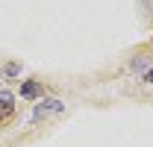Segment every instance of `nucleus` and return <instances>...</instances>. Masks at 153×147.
<instances>
[{
  "label": "nucleus",
  "mask_w": 153,
  "mask_h": 147,
  "mask_svg": "<svg viewBox=\"0 0 153 147\" xmlns=\"http://www.w3.org/2000/svg\"><path fill=\"white\" fill-rule=\"evenodd\" d=\"M41 94V85H38L36 79H27L24 85H21V97H27V100H33V97H38Z\"/></svg>",
  "instance_id": "f03ea898"
},
{
  "label": "nucleus",
  "mask_w": 153,
  "mask_h": 147,
  "mask_svg": "<svg viewBox=\"0 0 153 147\" xmlns=\"http://www.w3.org/2000/svg\"><path fill=\"white\" fill-rule=\"evenodd\" d=\"M133 71H150V62H147V59H135V62H133Z\"/></svg>",
  "instance_id": "7ed1b4c3"
},
{
  "label": "nucleus",
  "mask_w": 153,
  "mask_h": 147,
  "mask_svg": "<svg viewBox=\"0 0 153 147\" xmlns=\"http://www.w3.org/2000/svg\"><path fill=\"white\" fill-rule=\"evenodd\" d=\"M144 82H150V85H153V68H150L147 74H144Z\"/></svg>",
  "instance_id": "20e7f679"
},
{
  "label": "nucleus",
  "mask_w": 153,
  "mask_h": 147,
  "mask_svg": "<svg viewBox=\"0 0 153 147\" xmlns=\"http://www.w3.org/2000/svg\"><path fill=\"white\" fill-rule=\"evenodd\" d=\"M12 100H15L12 94H0V121H9L12 118V112H15V103Z\"/></svg>",
  "instance_id": "f257e3e1"
}]
</instances>
